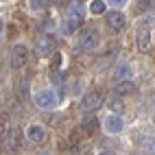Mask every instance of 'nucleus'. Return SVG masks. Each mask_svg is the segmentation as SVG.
<instances>
[{"label": "nucleus", "mask_w": 155, "mask_h": 155, "mask_svg": "<svg viewBox=\"0 0 155 155\" xmlns=\"http://www.w3.org/2000/svg\"><path fill=\"white\" fill-rule=\"evenodd\" d=\"M28 7L33 9V11H44L48 7V0H28Z\"/></svg>", "instance_id": "17"}, {"label": "nucleus", "mask_w": 155, "mask_h": 155, "mask_svg": "<svg viewBox=\"0 0 155 155\" xmlns=\"http://www.w3.org/2000/svg\"><path fill=\"white\" fill-rule=\"evenodd\" d=\"M103 127H105L107 133H120L122 129H125V122H122V118L116 116V114H109V116L105 118V122H103Z\"/></svg>", "instance_id": "8"}, {"label": "nucleus", "mask_w": 155, "mask_h": 155, "mask_svg": "<svg viewBox=\"0 0 155 155\" xmlns=\"http://www.w3.org/2000/svg\"><path fill=\"white\" fill-rule=\"evenodd\" d=\"M109 5L111 7H122V5H127V0H109Z\"/></svg>", "instance_id": "22"}, {"label": "nucleus", "mask_w": 155, "mask_h": 155, "mask_svg": "<svg viewBox=\"0 0 155 155\" xmlns=\"http://www.w3.org/2000/svg\"><path fill=\"white\" fill-rule=\"evenodd\" d=\"M87 9H90L92 15H101V13H105V2H103V0H92L87 5Z\"/></svg>", "instance_id": "15"}, {"label": "nucleus", "mask_w": 155, "mask_h": 155, "mask_svg": "<svg viewBox=\"0 0 155 155\" xmlns=\"http://www.w3.org/2000/svg\"><path fill=\"white\" fill-rule=\"evenodd\" d=\"M107 107H109V111H114V114H116V116H120V114L125 111V101H122L120 96H116V98H109Z\"/></svg>", "instance_id": "13"}, {"label": "nucleus", "mask_w": 155, "mask_h": 155, "mask_svg": "<svg viewBox=\"0 0 155 155\" xmlns=\"http://www.w3.org/2000/svg\"><path fill=\"white\" fill-rule=\"evenodd\" d=\"M136 83L131 81H122V83H116V94H136Z\"/></svg>", "instance_id": "14"}, {"label": "nucleus", "mask_w": 155, "mask_h": 155, "mask_svg": "<svg viewBox=\"0 0 155 155\" xmlns=\"http://www.w3.org/2000/svg\"><path fill=\"white\" fill-rule=\"evenodd\" d=\"M26 59H28V50L24 44H15L11 48V66L13 68H22L26 64Z\"/></svg>", "instance_id": "6"}, {"label": "nucleus", "mask_w": 155, "mask_h": 155, "mask_svg": "<svg viewBox=\"0 0 155 155\" xmlns=\"http://www.w3.org/2000/svg\"><path fill=\"white\" fill-rule=\"evenodd\" d=\"M83 20H85V7L81 5V2H74V5H70V7L66 9V15H64L66 31L81 26V24H83Z\"/></svg>", "instance_id": "1"}, {"label": "nucleus", "mask_w": 155, "mask_h": 155, "mask_svg": "<svg viewBox=\"0 0 155 155\" xmlns=\"http://www.w3.org/2000/svg\"><path fill=\"white\" fill-rule=\"evenodd\" d=\"M142 151L147 153V155H155V138H144L142 140Z\"/></svg>", "instance_id": "16"}, {"label": "nucleus", "mask_w": 155, "mask_h": 155, "mask_svg": "<svg viewBox=\"0 0 155 155\" xmlns=\"http://www.w3.org/2000/svg\"><path fill=\"white\" fill-rule=\"evenodd\" d=\"M101 42V37L96 31H92V28H85V31H81V33L74 37V46L81 48V50H92V48H96Z\"/></svg>", "instance_id": "2"}, {"label": "nucleus", "mask_w": 155, "mask_h": 155, "mask_svg": "<svg viewBox=\"0 0 155 155\" xmlns=\"http://www.w3.org/2000/svg\"><path fill=\"white\" fill-rule=\"evenodd\" d=\"M129 77H131V68H129V64H118V68L114 70V81L116 83H122V81H129Z\"/></svg>", "instance_id": "11"}, {"label": "nucleus", "mask_w": 155, "mask_h": 155, "mask_svg": "<svg viewBox=\"0 0 155 155\" xmlns=\"http://www.w3.org/2000/svg\"><path fill=\"white\" fill-rule=\"evenodd\" d=\"M7 142H9V147H11L13 151L20 149V147H22V129H20V127H13L11 131H9Z\"/></svg>", "instance_id": "12"}, {"label": "nucleus", "mask_w": 155, "mask_h": 155, "mask_svg": "<svg viewBox=\"0 0 155 155\" xmlns=\"http://www.w3.org/2000/svg\"><path fill=\"white\" fill-rule=\"evenodd\" d=\"M105 24L111 28V31H122L127 26V15L122 11H109L105 15Z\"/></svg>", "instance_id": "4"}, {"label": "nucleus", "mask_w": 155, "mask_h": 155, "mask_svg": "<svg viewBox=\"0 0 155 155\" xmlns=\"http://www.w3.org/2000/svg\"><path fill=\"white\" fill-rule=\"evenodd\" d=\"M153 122H155V116H153Z\"/></svg>", "instance_id": "24"}, {"label": "nucleus", "mask_w": 155, "mask_h": 155, "mask_svg": "<svg viewBox=\"0 0 155 155\" xmlns=\"http://www.w3.org/2000/svg\"><path fill=\"white\" fill-rule=\"evenodd\" d=\"M33 103L39 109H50V107L57 105V94L53 90H39V92L33 94Z\"/></svg>", "instance_id": "3"}, {"label": "nucleus", "mask_w": 155, "mask_h": 155, "mask_svg": "<svg viewBox=\"0 0 155 155\" xmlns=\"http://www.w3.org/2000/svg\"><path fill=\"white\" fill-rule=\"evenodd\" d=\"M83 127L87 129V131H96V127H98V120L92 116V118H85V122H83Z\"/></svg>", "instance_id": "19"}, {"label": "nucleus", "mask_w": 155, "mask_h": 155, "mask_svg": "<svg viewBox=\"0 0 155 155\" xmlns=\"http://www.w3.org/2000/svg\"><path fill=\"white\" fill-rule=\"evenodd\" d=\"M59 66H61V55L57 53V55L53 57V61H50V68H53V70H59Z\"/></svg>", "instance_id": "20"}, {"label": "nucleus", "mask_w": 155, "mask_h": 155, "mask_svg": "<svg viewBox=\"0 0 155 155\" xmlns=\"http://www.w3.org/2000/svg\"><path fill=\"white\" fill-rule=\"evenodd\" d=\"M50 83H53V85H61V83H64V72H61V70H53V72H50Z\"/></svg>", "instance_id": "18"}, {"label": "nucleus", "mask_w": 155, "mask_h": 155, "mask_svg": "<svg viewBox=\"0 0 155 155\" xmlns=\"http://www.w3.org/2000/svg\"><path fill=\"white\" fill-rule=\"evenodd\" d=\"M136 46L138 50H142V53H147V50L151 48V28L149 26H140L138 33H136Z\"/></svg>", "instance_id": "7"}, {"label": "nucleus", "mask_w": 155, "mask_h": 155, "mask_svg": "<svg viewBox=\"0 0 155 155\" xmlns=\"http://www.w3.org/2000/svg\"><path fill=\"white\" fill-rule=\"evenodd\" d=\"M98 155H118V153H114L109 149H103V151H98Z\"/></svg>", "instance_id": "23"}, {"label": "nucleus", "mask_w": 155, "mask_h": 155, "mask_svg": "<svg viewBox=\"0 0 155 155\" xmlns=\"http://www.w3.org/2000/svg\"><path fill=\"white\" fill-rule=\"evenodd\" d=\"M26 138L28 142H33V144H42L46 140V131L42 125H28L26 127Z\"/></svg>", "instance_id": "9"}, {"label": "nucleus", "mask_w": 155, "mask_h": 155, "mask_svg": "<svg viewBox=\"0 0 155 155\" xmlns=\"http://www.w3.org/2000/svg\"><path fill=\"white\" fill-rule=\"evenodd\" d=\"M81 105H83V111H92V114H94L103 105V94H101V92H87V94L83 96V103H81Z\"/></svg>", "instance_id": "5"}, {"label": "nucleus", "mask_w": 155, "mask_h": 155, "mask_svg": "<svg viewBox=\"0 0 155 155\" xmlns=\"http://www.w3.org/2000/svg\"><path fill=\"white\" fill-rule=\"evenodd\" d=\"M7 127H9V118H7V114H2V133L11 131V129H7Z\"/></svg>", "instance_id": "21"}, {"label": "nucleus", "mask_w": 155, "mask_h": 155, "mask_svg": "<svg viewBox=\"0 0 155 155\" xmlns=\"http://www.w3.org/2000/svg\"><path fill=\"white\" fill-rule=\"evenodd\" d=\"M53 48H55V42H53V37H50V35L39 37V39H37V44H35L37 55H48V53H53Z\"/></svg>", "instance_id": "10"}]
</instances>
